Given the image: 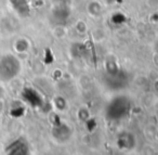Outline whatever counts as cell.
Returning <instances> with one entry per match:
<instances>
[{"label": "cell", "instance_id": "obj_1", "mask_svg": "<svg viewBox=\"0 0 158 155\" xmlns=\"http://www.w3.org/2000/svg\"><path fill=\"white\" fill-rule=\"evenodd\" d=\"M0 93L3 94V90H2V88H1V87H0Z\"/></svg>", "mask_w": 158, "mask_h": 155}]
</instances>
